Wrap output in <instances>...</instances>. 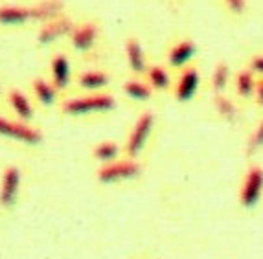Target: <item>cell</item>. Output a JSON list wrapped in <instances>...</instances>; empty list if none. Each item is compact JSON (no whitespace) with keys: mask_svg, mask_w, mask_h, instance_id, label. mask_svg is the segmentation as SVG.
<instances>
[{"mask_svg":"<svg viewBox=\"0 0 263 259\" xmlns=\"http://www.w3.org/2000/svg\"><path fill=\"white\" fill-rule=\"evenodd\" d=\"M256 85H258V75L250 68H241L234 75V90L241 99H250L254 97Z\"/></svg>","mask_w":263,"mask_h":259,"instance_id":"5bb4252c","label":"cell"},{"mask_svg":"<svg viewBox=\"0 0 263 259\" xmlns=\"http://www.w3.org/2000/svg\"><path fill=\"white\" fill-rule=\"evenodd\" d=\"M202 83V75L199 72V68L195 65H190L186 68L179 72V77L175 79L173 85V94H175V99L179 103H188L193 97L197 96V92L201 90Z\"/></svg>","mask_w":263,"mask_h":259,"instance_id":"5b68a950","label":"cell"},{"mask_svg":"<svg viewBox=\"0 0 263 259\" xmlns=\"http://www.w3.org/2000/svg\"><path fill=\"white\" fill-rule=\"evenodd\" d=\"M263 197V167L250 166L243 176L239 188V204L245 210H252L259 204Z\"/></svg>","mask_w":263,"mask_h":259,"instance_id":"3957f363","label":"cell"},{"mask_svg":"<svg viewBox=\"0 0 263 259\" xmlns=\"http://www.w3.org/2000/svg\"><path fill=\"white\" fill-rule=\"evenodd\" d=\"M8 97H9V103H11V107H13V110L17 112L18 118H21L22 122H28V119L33 118V109H31L28 97L24 96L21 90H11Z\"/></svg>","mask_w":263,"mask_h":259,"instance_id":"44dd1931","label":"cell"},{"mask_svg":"<svg viewBox=\"0 0 263 259\" xmlns=\"http://www.w3.org/2000/svg\"><path fill=\"white\" fill-rule=\"evenodd\" d=\"M33 92H35V97L43 103V105H52L53 101H55L57 88L53 87V85H50L48 81L35 79L33 81Z\"/></svg>","mask_w":263,"mask_h":259,"instance_id":"603a6c76","label":"cell"},{"mask_svg":"<svg viewBox=\"0 0 263 259\" xmlns=\"http://www.w3.org/2000/svg\"><path fill=\"white\" fill-rule=\"evenodd\" d=\"M98 35H100V28L96 22H85L74 26L70 33V43L78 52H88L96 44Z\"/></svg>","mask_w":263,"mask_h":259,"instance_id":"ba28073f","label":"cell"},{"mask_svg":"<svg viewBox=\"0 0 263 259\" xmlns=\"http://www.w3.org/2000/svg\"><path fill=\"white\" fill-rule=\"evenodd\" d=\"M142 173V164L136 158H125V160H114L110 164L101 166L98 171V180L101 184H114L122 180H131Z\"/></svg>","mask_w":263,"mask_h":259,"instance_id":"277c9868","label":"cell"},{"mask_svg":"<svg viewBox=\"0 0 263 259\" xmlns=\"http://www.w3.org/2000/svg\"><path fill=\"white\" fill-rule=\"evenodd\" d=\"M261 149H263V118L258 122V125H256V129L252 131V134H250L249 142H247V147H245V151L249 154H256Z\"/></svg>","mask_w":263,"mask_h":259,"instance_id":"cb8c5ba5","label":"cell"},{"mask_svg":"<svg viewBox=\"0 0 263 259\" xmlns=\"http://www.w3.org/2000/svg\"><path fill=\"white\" fill-rule=\"evenodd\" d=\"M18 186H21V171H18V167H6L4 176H2V186H0V204L2 206H11L13 204L18 193Z\"/></svg>","mask_w":263,"mask_h":259,"instance_id":"30bf717a","label":"cell"},{"mask_svg":"<svg viewBox=\"0 0 263 259\" xmlns=\"http://www.w3.org/2000/svg\"><path fill=\"white\" fill-rule=\"evenodd\" d=\"M232 81V72H230V66L228 63L221 61L214 66V70H212L210 75V90L212 94H227L228 90V85Z\"/></svg>","mask_w":263,"mask_h":259,"instance_id":"2e32d148","label":"cell"},{"mask_svg":"<svg viewBox=\"0 0 263 259\" xmlns=\"http://www.w3.org/2000/svg\"><path fill=\"white\" fill-rule=\"evenodd\" d=\"M63 11L61 0H43L39 4L31 6V21L50 22L53 18H59Z\"/></svg>","mask_w":263,"mask_h":259,"instance_id":"e0dca14e","label":"cell"},{"mask_svg":"<svg viewBox=\"0 0 263 259\" xmlns=\"http://www.w3.org/2000/svg\"><path fill=\"white\" fill-rule=\"evenodd\" d=\"M72 30H74V24H72L70 18L59 17V18H53V21H50V22H44L37 37H39L41 44H50L65 35L70 37Z\"/></svg>","mask_w":263,"mask_h":259,"instance_id":"9c48e42d","label":"cell"},{"mask_svg":"<svg viewBox=\"0 0 263 259\" xmlns=\"http://www.w3.org/2000/svg\"><path fill=\"white\" fill-rule=\"evenodd\" d=\"M118 154H120V147L114 142H101L100 145L94 147V156L100 162H103V166L118 160Z\"/></svg>","mask_w":263,"mask_h":259,"instance_id":"7402d4cb","label":"cell"},{"mask_svg":"<svg viewBox=\"0 0 263 259\" xmlns=\"http://www.w3.org/2000/svg\"><path fill=\"white\" fill-rule=\"evenodd\" d=\"M0 134L30 145H35L43 140V134L35 129H31L24 122H9L2 116H0Z\"/></svg>","mask_w":263,"mask_h":259,"instance_id":"52a82bcc","label":"cell"},{"mask_svg":"<svg viewBox=\"0 0 263 259\" xmlns=\"http://www.w3.org/2000/svg\"><path fill=\"white\" fill-rule=\"evenodd\" d=\"M155 114L151 110H145L138 116V119L133 125L131 132H129L127 142H125V154L127 158H138L142 154V151L145 149L147 140H149L151 132L155 129Z\"/></svg>","mask_w":263,"mask_h":259,"instance_id":"7a4b0ae2","label":"cell"},{"mask_svg":"<svg viewBox=\"0 0 263 259\" xmlns=\"http://www.w3.org/2000/svg\"><path fill=\"white\" fill-rule=\"evenodd\" d=\"M221 4L224 6V9L228 11V15L232 17H243L249 9V2L247 0H221Z\"/></svg>","mask_w":263,"mask_h":259,"instance_id":"d4e9b609","label":"cell"},{"mask_svg":"<svg viewBox=\"0 0 263 259\" xmlns=\"http://www.w3.org/2000/svg\"><path fill=\"white\" fill-rule=\"evenodd\" d=\"M123 92L135 101H147L153 96V87L145 79H127L123 83Z\"/></svg>","mask_w":263,"mask_h":259,"instance_id":"d6986e66","label":"cell"},{"mask_svg":"<svg viewBox=\"0 0 263 259\" xmlns=\"http://www.w3.org/2000/svg\"><path fill=\"white\" fill-rule=\"evenodd\" d=\"M145 81L153 87V90L157 92H166L170 90L173 83V77L170 74V68L164 65H149L145 70Z\"/></svg>","mask_w":263,"mask_h":259,"instance_id":"4fadbf2b","label":"cell"},{"mask_svg":"<svg viewBox=\"0 0 263 259\" xmlns=\"http://www.w3.org/2000/svg\"><path fill=\"white\" fill-rule=\"evenodd\" d=\"M50 72H52V83L57 90L66 88L70 81V63L63 53H57L55 57L50 63Z\"/></svg>","mask_w":263,"mask_h":259,"instance_id":"9a60e30c","label":"cell"},{"mask_svg":"<svg viewBox=\"0 0 263 259\" xmlns=\"http://www.w3.org/2000/svg\"><path fill=\"white\" fill-rule=\"evenodd\" d=\"M252 99L256 101V105L263 109V77H258V85H256V92Z\"/></svg>","mask_w":263,"mask_h":259,"instance_id":"4316f807","label":"cell"},{"mask_svg":"<svg viewBox=\"0 0 263 259\" xmlns=\"http://www.w3.org/2000/svg\"><path fill=\"white\" fill-rule=\"evenodd\" d=\"M116 107V99L110 94L94 92L88 96H78L72 99H66L63 103V112L72 116L94 114V112H109Z\"/></svg>","mask_w":263,"mask_h":259,"instance_id":"6da1fadb","label":"cell"},{"mask_svg":"<svg viewBox=\"0 0 263 259\" xmlns=\"http://www.w3.org/2000/svg\"><path fill=\"white\" fill-rule=\"evenodd\" d=\"M249 68L254 72L258 77H263V53H258V55H254V57L250 59Z\"/></svg>","mask_w":263,"mask_h":259,"instance_id":"484cf974","label":"cell"},{"mask_svg":"<svg viewBox=\"0 0 263 259\" xmlns=\"http://www.w3.org/2000/svg\"><path fill=\"white\" fill-rule=\"evenodd\" d=\"M31 21V8L17 4L0 6V24L2 26H21Z\"/></svg>","mask_w":263,"mask_h":259,"instance_id":"7c38bea8","label":"cell"},{"mask_svg":"<svg viewBox=\"0 0 263 259\" xmlns=\"http://www.w3.org/2000/svg\"><path fill=\"white\" fill-rule=\"evenodd\" d=\"M107 85H109V75L101 70H88L79 75V87L90 92H100Z\"/></svg>","mask_w":263,"mask_h":259,"instance_id":"ffe728a7","label":"cell"},{"mask_svg":"<svg viewBox=\"0 0 263 259\" xmlns=\"http://www.w3.org/2000/svg\"><path fill=\"white\" fill-rule=\"evenodd\" d=\"M197 57V44L192 39H180L175 44H171L166 53V66L171 70L180 72L186 66L193 65V59Z\"/></svg>","mask_w":263,"mask_h":259,"instance_id":"8992f818","label":"cell"},{"mask_svg":"<svg viewBox=\"0 0 263 259\" xmlns=\"http://www.w3.org/2000/svg\"><path fill=\"white\" fill-rule=\"evenodd\" d=\"M125 59H127V65L133 74L145 75L147 63H145L144 48H142L140 41L136 39V37H129V39L125 41Z\"/></svg>","mask_w":263,"mask_h":259,"instance_id":"8fae6325","label":"cell"},{"mask_svg":"<svg viewBox=\"0 0 263 259\" xmlns=\"http://www.w3.org/2000/svg\"><path fill=\"white\" fill-rule=\"evenodd\" d=\"M212 105H214L217 116L227 123H236L239 119V110L227 94H215L214 99H212Z\"/></svg>","mask_w":263,"mask_h":259,"instance_id":"ac0fdd59","label":"cell"}]
</instances>
